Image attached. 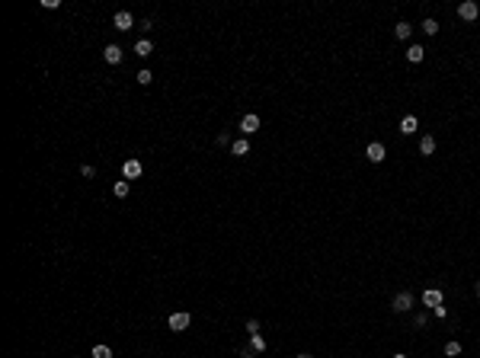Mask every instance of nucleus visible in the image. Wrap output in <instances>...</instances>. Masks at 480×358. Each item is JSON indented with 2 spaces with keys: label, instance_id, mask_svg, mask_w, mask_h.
Here are the masks:
<instances>
[{
  "label": "nucleus",
  "instance_id": "nucleus-2",
  "mask_svg": "<svg viewBox=\"0 0 480 358\" xmlns=\"http://www.w3.org/2000/svg\"><path fill=\"white\" fill-rule=\"evenodd\" d=\"M189 313H186V310H179V313H170V320H167V323H170V330H176V333H179V330H186V326H189Z\"/></svg>",
  "mask_w": 480,
  "mask_h": 358
},
{
  "label": "nucleus",
  "instance_id": "nucleus-16",
  "mask_svg": "<svg viewBox=\"0 0 480 358\" xmlns=\"http://www.w3.org/2000/svg\"><path fill=\"white\" fill-rule=\"evenodd\" d=\"M112 192H115V195H119V198H125V195H128V192H131V186H128V179H119V183H115V186H112Z\"/></svg>",
  "mask_w": 480,
  "mask_h": 358
},
{
  "label": "nucleus",
  "instance_id": "nucleus-22",
  "mask_svg": "<svg viewBox=\"0 0 480 358\" xmlns=\"http://www.w3.org/2000/svg\"><path fill=\"white\" fill-rule=\"evenodd\" d=\"M247 333H250V336H256V333H259V320H247Z\"/></svg>",
  "mask_w": 480,
  "mask_h": 358
},
{
  "label": "nucleus",
  "instance_id": "nucleus-18",
  "mask_svg": "<svg viewBox=\"0 0 480 358\" xmlns=\"http://www.w3.org/2000/svg\"><path fill=\"white\" fill-rule=\"evenodd\" d=\"M250 345H253V352H266V339L259 336V333H256V336H250Z\"/></svg>",
  "mask_w": 480,
  "mask_h": 358
},
{
  "label": "nucleus",
  "instance_id": "nucleus-3",
  "mask_svg": "<svg viewBox=\"0 0 480 358\" xmlns=\"http://www.w3.org/2000/svg\"><path fill=\"white\" fill-rule=\"evenodd\" d=\"M240 131H244V135H256L259 131V115H244V119H240Z\"/></svg>",
  "mask_w": 480,
  "mask_h": 358
},
{
  "label": "nucleus",
  "instance_id": "nucleus-15",
  "mask_svg": "<svg viewBox=\"0 0 480 358\" xmlns=\"http://www.w3.org/2000/svg\"><path fill=\"white\" fill-rule=\"evenodd\" d=\"M154 51V45H151L148 39H141V42H135V54H141V58H148V54Z\"/></svg>",
  "mask_w": 480,
  "mask_h": 358
},
{
  "label": "nucleus",
  "instance_id": "nucleus-5",
  "mask_svg": "<svg viewBox=\"0 0 480 358\" xmlns=\"http://www.w3.org/2000/svg\"><path fill=\"white\" fill-rule=\"evenodd\" d=\"M122 176H125V179H138V176H141V160H135V157L125 160L122 163Z\"/></svg>",
  "mask_w": 480,
  "mask_h": 358
},
{
  "label": "nucleus",
  "instance_id": "nucleus-24",
  "mask_svg": "<svg viewBox=\"0 0 480 358\" xmlns=\"http://www.w3.org/2000/svg\"><path fill=\"white\" fill-rule=\"evenodd\" d=\"M298 358H311V355H304V352H301V355H298Z\"/></svg>",
  "mask_w": 480,
  "mask_h": 358
},
{
  "label": "nucleus",
  "instance_id": "nucleus-11",
  "mask_svg": "<svg viewBox=\"0 0 480 358\" xmlns=\"http://www.w3.org/2000/svg\"><path fill=\"white\" fill-rule=\"evenodd\" d=\"M230 154H234V157H247V154H250V141H234V144H230Z\"/></svg>",
  "mask_w": 480,
  "mask_h": 358
},
{
  "label": "nucleus",
  "instance_id": "nucleus-12",
  "mask_svg": "<svg viewBox=\"0 0 480 358\" xmlns=\"http://www.w3.org/2000/svg\"><path fill=\"white\" fill-rule=\"evenodd\" d=\"M394 35H397L400 42L410 39V35H413V26H410V23H397V26H394Z\"/></svg>",
  "mask_w": 480,
  "mask_h": 358
},
{
  "label": "nucleus",
  "instance_id": "nucleus-1",
  "mask_svg": "<svg viewBox=\"0 0 480 358\" xmlns=\"http://www.w3.org/2000/svg\"><path fill=\"white\" fill-rule=\"evenodd\" d=\"M365 157H368V160H372V163H381V160H384V157H387V150H384V144H378V141H372V144H368V147H365Z\"/></svg>",
  "mask_w": 480,
  "mask_h": 358
},
{
  "label": "nucleus",
  "instance_id": "nucleus-13",
  "mask_svg": "<svg viewBox=\"0 0 480 358\" xmlns=\"http://www.w3.org/2000/svg\"><path fill=\"white\" fill-rule=\"evenodd\" d=\"M416 115H406V119H404V122H400V131H404V135H413V131H416Z\"/></svg>",
  "mask_w": 480,
  "mask_h": 358
},
{
  "label": "nucleus",
  "instance_id": "nucleus-23",
  "mask_svg": "<svg viewBox=\"0 0 480 358\" xmlns=\"http://www.w3.org/2000/svg\"><path fill=\"white\" fill-rule=\"evenodd\" d=\"M394 358H406V355H404V352H397V355H394Z\"/></svg>",
  "mask_w": 480,
  "mask_h": 358
},
{
  "label": "nucleus",
  "instance_id": "nucleus-6",
  "mask_svg": "<svg viewBox=\"0 0 480 358\" xmlns=\"http://www.w3.org/2000/svg\"><path fill=\"white\" fill-rule=\"evenodd\" d=\"M112 23H115V29H122V32H125V29H131V26H135V16H131L128 10H119Z\"/></svg>",
  "mask_w": 480,
  "mask_h": 358
},
{
  "label": "nucleus",
  "instance_id": "nucleus-14",
  "mask_svg": "<svg viewBox=\"0 0 480 358\" xmlns=\"http://www.w3.org/2000/svg\"><path fill=\"white\" fill-rule=\"evenodd\" d=\"M419 150H423V154H435V138L432 135H426V138H423V141H419Z\"/></svg>",
  "mask_w": 480,
  "mask_h": 358
},
{
  "label": "nucleus",
  "instance_id": "nucleus-17",
  "mask_svg": "<svg viewBox=\"0 0 480 358\" xmlns=\"http://www.w3.org/2000/svg\"><path fill=\"white\" fill-rule=\"evenodd\" d=\"M93 358H112V349L109 345H93Z\"/></svg>",
  "mask_w": 480,
  "mask_h": 358
},
{
  "label": "nucleus",
  "instance_id": "nucleus-4",
  "mask_svg": "<svg viewBox=\"0 0 480 358\" xmlns=\"http://www.w3.org/2000/svg\"><path fill=\"white\" fill-rule=\"evenodd\" d=\"M458 16H461V20H477V16H480V7L474 3V0H464V3L458 7Z\"/></svg>",
  "mask_w": 480,
  "mask_h": 358
},
{
  "label": "nucleus",
  "instance_id": "nucleus-21",
  "mask_svg": "<svg viewBox=\"0 0 480 358\" xmlns=\"http://www.w3.org/2000/svg\"><path fill=\"white\" fill-rule=\"evenodd\" d=\"M135 77H138V83H144V87H148V83H151V80H154V74H151V71H148V68H144V71H138V74H135Z\"/></svg>",
  "mask_w": 480,
  "mask_h": 358
},
{
  "label": "nucleus",
  "instance_id": "nucleus-7",
  "mask_svg": "<svg viewBox=\"0 0 480 358\" xmlns=\"http://www.w3.org/2000/svg\"><path fill=\"white\" fill-rule=\"evenodd\" d=\"M423 304H426V307H439L442 304V291L439 288H426V291H423Z\"/></svg>",
  "mask_w": 480,
  "mask_h": 358
},
{
  "label": "nucleus",
  "instance_id": "nucleus-19",
  "mask_svg": "<svg viewBox=\"0 0 480 358\" xmlns=\"http://www.w3.org/2000/svg\"><path fill=\"white\" fill-rule=\"evenodd\" d=\"M423 32H426V35H435V32H439V23H435V20H423Z\"/></svg>",
  "mask_w": 480,
  "mask_h": 358
},
{
  "label": "nucleus",
  "instance_id": "nucleus-20",
  "mask_svg": "<svg viewBox=\"0 0 480 358\" xmlns=\"http://www.w3.org/2000/svg\"><path fill=\"white\" fill-rule=\"evenodd\" d=\"M445 355H461V342H455V339H452V342H445Z\"/></svg>",
  "mask_w": 480,
  "mask_h": 358
},
{
  "label": "nucleus",
  "instance_id": "nucleus-9",
  "mask_svg": "<svg viewBox=\"0 0 480 358\" xmlns=\"http://www.w3.org/2000/svg\"><path fill=\"white\" fill-rule=\"evenodd\" d=\"M423 58H426V48H423V45H410V48H406V61L419 64Z\"/></svg>",
  "mask_w": 480,
  "mask_h": 358
},
{
  "label": "nucleus",
  "instance_id": "nucleus-10",
  "mask_svg": "<svg viewBox=\"0 0 480 358\" xmlns=\"http://www.w3.org/2000/svg\"><path fill=\"white\" fill-rule=\"evenodd\" d=\"M102 54H106L109 64H119V61H122V48H119V45H106V48H102Z\"/></svg>",
  "mask_w": 480,
  "mask_h": 358
},
{
  "label": "nucleus",
  "instance_id": "nucleus-8",
  "mask_svg": "<svg viewBox=\"0 0 480 358\" xmlns=\"http://www.w3.org/2000/svg\"><path fill=\"white\" fill-rule=\"evenodd\" d=\"M410 307H413V294H406V291H404V294H397V297H394V310H397V313L410 310Z\"/></svg>",
  "mask_w": 480,
  "mask_h": 358
}]
</instances>
